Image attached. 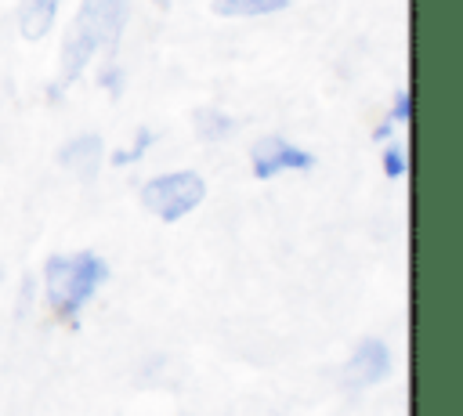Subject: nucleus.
I'll use <instances>...</instances> for the list:
<instances>
[{
  "instance_id": "10",
  "label": "nucleus",
  "mask_w": 463,
  "mask_h": 416,
  "mask_svg": "<svg viewBox=\"0 0 463 416\" xmlns=\"http://www.w3.org/2000/svg\"><path fill=\"white\" fill-rule=\"evenodd\" d=\"M152 141H156V134L141 127L127 148H116V152H112V163H116V166H134V163H137V159H141V156L152 148Z\"/></svg>"
},
{
  "instance_id": "6",
  "label": "nucleus",
  "mask_w": 463,
  "mask_h": 416,
  "mask_svg": "<svg viewBox=\"0 0 463 416\" xmlns=\"http://www.w3.org/2000/svg\"><path fill=\"white\" fill-rule=\"evenodd\" d=\"M101 156H105V145H101L98 134H80V137H72V141H65V145L58 148V163H61L72 177H80V181H94V177H98Z\"/></svg>"
},
{
  "instance_id": "7",
  "label": "nucleus",
  "mask_w": 463,
  "mask_h": 416,
  "mask_svg": "<svg viewBox=\"0 0 463 416\" xmlns=\"http://www.w3.org/2000/svg\"><path fill=\"white\" fill-rule=\"evenodd\" d=\"M58 11H61V0H22L18 4V36L29 43L43 40L54 29Z\"/></svg>"
},
{
  "instance_id": "8",
  "label": "nucleus",
  "mask_w": 463,
  "mask_h": 416,
  "mask_svg": "<svg viewBox=\"0 0 463 416\" xmlns=\"http://www.w3.org/2000/svg\"><path fill=\"white\" fill-rule=\"evenodd\" d=\"M293 0H210V11L217 18H268L286 11Z\"/></svg>"
},
{
  "instance_id": "2",
  "label": "nucleus",
  "mask_w": 463,
  "mask_h": 416,
  "mask_svg": "<svg viewBox=\"0 0 463 416\" xmlns=\"http://www.w3.org/2000/svg\"><path fill=\"white\" fill-rule=\"evenodd\" d=\"M101 282H109V264L90 253H54L43 264V286H47V300L61 318H72L83 311V304L101 289Z\"/></svg>"
},
{
  "instance_id": "14",
  "label": "nucleus",
  "mask_w": 463,
  "mask_h": 416,
  "mask_svg": "<svg viewBox=\"0 0 463 416\" xmlns=\"http://www.w3.org/2000/svg\"><path fill=\"white\" fill-rule=\"evenodd\" d=\"M394 130H398V127H394L391 119H383V123H380V127L373 130V141H380V145H387V141H394Z\"/></svg>"
},
{
  "instance_id": "5",
  "label": "nucleus",
  "mask_w": 463,
  "mask_h": 416,
  "mask_svg": "<svg viewBox=\"0 0 463 416\" xmlns=\"http://www.w3.org/2000/svg\"><path fill=\"white\" fill-rule=\"evenodd\" d=\"M387 373H391V351H387V344L376 340V336H365L354 347V355L347 358L344 383L347 387H373V383L387 380Z\"/></svg>"
},
{
  "instance_id": "13",
  "label": "nucleus",
  "mask_w": 463,
  "mask_h": 416,
  "mask_svg": "<svg viewBox=\"0 0 463 416\" xmlns=\"http://www.w3.org/2000/svg\"><path fill=\"white\" fill-rule=\"evenodd\" d=\"M98 83H101L105 90L119 94V87H123V72H119V65H116V61H105L101 72H98Z\"/></svg>"
},
{
  "instance_id": "16",
  "label": "nucleus",
  "mask_w": 463,
  "mask_h": 416,
  "mask_svg": "<svg viewBox=\"0 0 463 416\" xmlns=\"http://www.w3.org/2000/svg\"><path fill=\"white\" fill-rule=\"evenodd\" d=\"M0 282H4V264H0Z\"/></svg>"
},
{
  "instance_id": "12",
  "label": "nucleus",
  "mask_w": 463,
  "mask_h": 416,
  "mask_svg": "<svg viewBox=\"0 0 463 416\" xmlns=\"http://www.w3.org/2000/svg\"><path fill=\"white\" fill-rule=\"evenodd\" d=\"M394 127H409V119H412V94H409V87L405 90H394V101H391V116H387Z\"/></svg>"
},
{
  "instance_id": "15",
  "label": "nucleus",
  "mask_w": 463,
  "mask_h": 416,
  "mask_svg": "<svg viewBox=\"0 0 463 416\" xmlns=\"http://www.w3.org/2000/svg\"><path fill=\"white\" fill-rule=\"evenodd\" d=\"M152 4H159V7H163V4H166V0H152Z\"/></svg>"
},
{
  "instance_id": "11",
  "label": "nucleus",
  "mask_w": 463,
  "mask_h": 416,
  "mask_svg": "<svg viewBox=\"0 0 463 416\" xmlns=\"http://www.w3.org/2000/svg\"><path fill=\"white\" fill-rule=\"evenodd\" d=\"M383 174L391 177V181H398V177H405L409 174V156H405V148L398 145V141H387V148H383Z\"/></svg>"
},
{
  "instance_id": "4",
  "label": "nucleus",
  "mask_w": 463,
  "mask_h": 416,
  "mask_svg": "<svg viewBox=\"0 0 463 416\" xmlns=\"http://www.w3.org/2000/svg\"><path fill=\"white\" fill-rule=\"evenodd\" d=\"M315 166V156L300 145H289L286 137H260L253 148H250V170L257 181H271L279 177L282 170H311Z\"/></svg>"
},
{
  "instance_id": "9",
  "label": "nucleus",
  "mask_w": 463,
  "mask_h": 416,
  "mask_svg": "<svg viewBox=\"0 0 463 416\" xmlns=\"http://www.w3.org/2000/svg\"><path fill=\"white\" fill-rule=\"evenodd\" d=\"M192 123H195V134L203 141H224L235 130V119L228 112H221V109H199L192 116Z\"/></svg>"
},
{
  "instance_id": "1",
  "label": "nucleus",
  "mask_w": 463,
  "mask_h": 416,
  "mask_svg": "<svg viewBox=\"0 0 463 416\" xmlns=\"http://www.w3.org/2000/svg\"><path fill=\"white\" fill-rule=\"evenodd\" d=\"M127 29V0H80L76 18L65 29L58 69L61 87L76 83L98 54H112Z\"/></svg>"
},
{
  "instance_id": "3",
  "label": "nucleus",
  "mask_w": 463,
  "mask_h": 416,
  "mask_svg": "<svg viewBox=\"0 0 463 416\" xmlns=\"http://www.w3.org/2000/svg\"><path fill=\"white\" fill-rule=\"evenodd\" d=\"M203 199H206V181L195 170H166L141 184V206L163 224L188 217Z\"/></svg>"
}]
</instances>
